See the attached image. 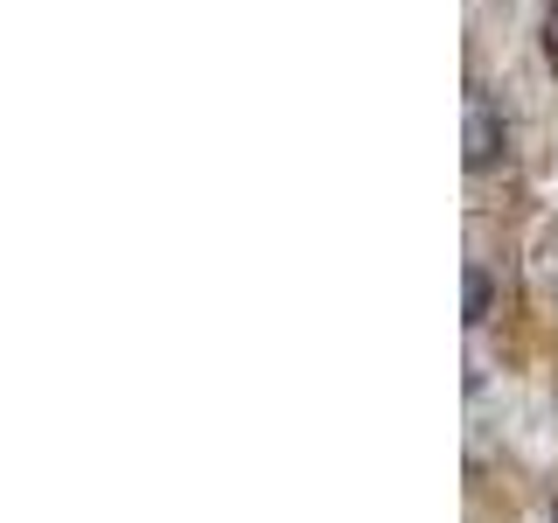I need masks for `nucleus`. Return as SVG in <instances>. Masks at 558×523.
<instances>
[{
  "mask_svg": "<svg viewBox=\"0 0 558 523\" xmlns=\"http://www.w3.org/2000/svg\"><path fill=\"white\" fill-rule=\"evenodd\" d=\"M482 314H488V279L468 272V321H482Z\"/></svg>",
  "mask_w": 558,
  "mask_h": 523,
  "instance_id": "obj_4",
  "label": "nucleus"
},
{
  "mask_svg": "<svg viewBox=\"0 0 558 523\" xmlns=\"http://www.w3.org/2000/svg\"><path fill=\"white\" fill-rule=\"evenodd\" d=\"M531 301L558 314V223H545V238L531 244Z\"/></svg>",
  "mask_w": 558,
  "mask_h": 523,
  "instance_id": "obj_2",
  "label": "nucleus"
},
{
  "mask_svg": "<svg viewBox=\"0 0 558 523\" xmlns=\"http://www.w3.org/2000/svg\"><path fill=\"white\" fill-rule=\"evenodd\" d=\"M496 154H502V119L488 92H468V168H488Z\"/></svg>",
  "mask_w": 558,
  "mask_h": 523,
  "instance_id": "obj_1",
  "label": "nucleus"
},
{
  "mask_svg": "<svg viewBox=\"0 0 558 523\" xmlns=\"http://www.w3.org/2000/svg\"><path fill=\"white\" fill-rule=\"evenodd\" d=\"M537 49H545V63H551V77H558V0L545 8V28H537Z\"/></svg>",
  "mask_w": 558,
  "mask_h": 523,
  "instance_id": "obj_3",
  "label": "nucleus"
}]
</instances>
